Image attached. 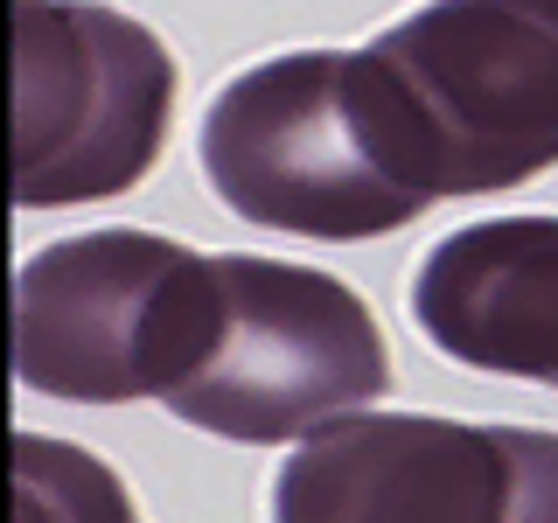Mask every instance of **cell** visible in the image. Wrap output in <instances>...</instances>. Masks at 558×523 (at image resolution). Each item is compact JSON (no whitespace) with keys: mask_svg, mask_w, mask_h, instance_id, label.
I'll use <instances>...</instances> for the list:
<instances>
[{"mask_svg":"<svg viewBox=\"0 0 558 523\" xmlns=\"http://www.w3.org/2000/svg\"><path fill=\"white\" fill-rule=\"evenodd\" d=\"M196 154L223 209L322 244L384 238L440 203L418 112L371 42L252 63L209 98Z\"/></svg>","mask_w":558,"mask_h":523,"instance_id":"6da1fadb","label":"cell"},{"mask_svg":"<svg viewBox=\"0 0 558 523\" xmlns=\"http://www.w3.org/2000/svg\"><path fill=\"white\" fill-rule=\"evenodd\" d=\"M223 328V258L154 231H84L14 279V377L70 405L174 398Z\"/></svg>","mask_w":558,"mask_h":523,"instance_id":"7a4b0ae2","label":"cell"},{"mask_svg":"<svg viewBox=\"0 0 558 523\" xmlns=\"http://www.w3.org/2000/svg\"><path fill=\"white\" fill-rule=\"evenodd\" d=\"M174 112L161 35L98 0H14V203L63 209L154 174Z\"/></svg>","mask_w":558,"mask_h":523,"instance_id":"3957f363","label":"cell"},{"mask_svg":"<svg viewBox=\"0 0 558 523\" xmlns=\"http://www.w3.org/2000/svg\"><path fill=\"white\" fill-rule=\"evenodd\" d=\"M391 391L377 314L336 272L223 252V328L203 370L161 405L238 447L314 440Z\"/></svg>","mask_w":558,"mask_h":523,"instance_id":"277c9868","label":"cell"},{"mask_svg":"<svg viewBox=\"0 0 558 523\" xmlns=\"http://www.w3.org/2000/svg\"><path fill=\"white\" fill-rule=\"evenodd\" d=\"M371 49L405 84L440 196L558 168V0H426Z\"/></svg>","mask_w":558,"mask_h":523,"instance_id":"5b68a950","label":"cell"},{"mask_svg":"<svg viewBox=\"0 0 558 523\" xmlns=\"http://www.w3.org/2000/svg\"><path fill=\"white\" fill-rule=\"evenodd\" d=\"M272 523H558V433L356 412L287 453Z\"/></svg>","mask_w":558,"mask_h":523,"instance_id":"8992f818","label":"cell"},{"mask_svg":"<svg viewBox=\"0 0 558 523\" xmlns=\"http://www.w3.org/2000/svg\"><path fill=\"white\" fill-rule=\"evenodd\" d=\"M412 321L468 370L558 391V217L447 231L412 272Z\"/></svg>","mask_w":558,"mask_h":523,"instance_id":"52a82bcc","label":"cell"},{"mask_svg":"<svg viewBox=\"0 0 558 523\" xmlns=\"http://www.w3.org/2000/svg\"><path fill=\"white\" fill-rule=\"evenodd\" d=\"M14 523H140L126 482L70 440L22 433L14 440Z\"/></svg>","mask_w":558,"mask_h":523,"instance_id":"ba28073f","label":"cell"}]
</instances>
